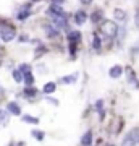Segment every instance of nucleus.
I'll list each match as a JSON object with an SVG mask.
<instances>
[{
	"label": "nucleus",
	"instance_id": "obj_1",
	"mask_svg": "<svg viewBox=\"0 0 139 146\" xmlns=\"http://www.w3.org/2000/svg\"><path fill=\"white\" fill-rule=\"evenodd\" d=\"M139 143V128H133L128 135L125 136L123 146H134Z\"/></svg>",
	"mask_w": 139,
	"mask_h": 146
},
{
	"label": "nucleus",
	"instance_id": "obj_24",
	"mask_svg": "<svg viewBox=\"0 0 139 146\" xmlns=\"http://www.w3.org/2000/svg\"><path fill=\"white\" fill-rule=\"evenodd\" d=\"M53 2V5H63L65 3V0H52Z\"/></svg>",
	"mask_w": 139,
	"mask_h": 146
},
{
	"label": "nucleus",
	"instance_id": "obj_19",
	"mask_svg": "<svg viewBox=\"0 0 139 146\" xmlns=\"http://www.w3.org/2000/svg\"><path fill=\"white\" fill-rule=\"evenodd\" d=\"M8 122V110H0V123L5 125Z\"/></svg>",
	"mask_w": 139,
	"mask_h": 146
},
{
	"label": "nucleus",
	"instance_id": "obj_12",
	"mask_svg": "<svg viewBox=\"0 0 139 146\" xmlns=\"http://www.w3.org/2000/svg\"><path fill=\"white\" fill-rule=\"evenodd\" d=\"M29 15H31V10H29V8L26 7V8H23V10H20V11H18V15H16V18H18L20 21H23V20H26V18H28Z\"/></svg>",
	"mask_w": 139,
	"mask_h": 146
},
{
	"label": "nucleus",
	"instance_id": "obj_26",
	"mask_svg": "<svg viewBox=\"0 0 139 146\" xmlns=\"http://www.w3.org/2000/svg\"><path fill=\"white\" fill-rule=\"evenodd\" d=\"M47 101H49V102H52V104H55V106L58 104V102H57L55 99H53V98H47Z\"/></svg>",
	"mask_w": 139,
	"mask_h": 146
},
{
	"label": "nucleus",
	"instance_id": "obj_8",
	"mask_svg": "<svg viewBox=\"0 0 139 146\" xmlns=\"http://www.w3.org/2000/svg\"><path fill=\"white\" fill-rule=\"evenodd\" d=\"M78 80V73H73V75H68V76H62L60 78V83L63 84H71Z\"/></svg>",
	"mask_w": 139,
	"mask_h": 146
},
{
	"label": "nucleus",
	"instance_id": "obj_22",
	"mask_svg": "<svg viewBox=\"0 0 139 146\" xmlns=\"http://www.w3.org/2000/svg\"><path fill=\"white\" fill-rule=\"evenodd\" d=\"M45 52H47V47H45V46H41V47L36 50V57H41L42 54H45Z\"/></svg>",
	"mask_w": 139,
	"mask_h": 146
},
{
	"label": "nucleus",
	"instance_id": "obj_20",
	"mask_svg": "<svg viewBox=\"0 0 139 146\" xmlns=\"http://www.w3.org/2000/svg\"><path fill=\"white\" fill-rule=\"evenodd\" d=\"M92 47L96 49V50H99V49L102 47V42H100V37H99L97 34H96V36H94V39H92Z\"/></svg>",
	"mask_w": 139,
	"mask_h": 146
},
{
	"label": "nucleus",
	"instance_id": "obj_13",
	"mask_svg": "<svg viewBox=\"0 0 139 146\" xmlns=\"http://www.w3.org/2000/svg\"><path fill=\"white\" fill-rule=\"evenodd\" d=\"M102 16H103L102 11H100V10H96L92 15L89 16V18H91V21H92V23H100V21H102Z\"/></svg>",
	"mask_w": 139,
	"mask_h": 146
},
{
	"label": "nucleus",
	"instance_id": "obj_25",
	"mask_svg": "<svg viewBox=\"0 0 139 146\" xmlns=\"http://www.w3.org/2000/svg\"><path fill=\"white\" fill-rule=\"evenodd\" d=\"M134 21H136V26H138V29H139V11L136 13V16H134Z\"/></svg>",
	"mask_w": 139,
	"mask_h": 146
},
{
	"label": "nucleus",
	"instance_id": "obj_5",
	"mask_svg": "<svg viewBox=\"0 0 139 146\" xmlns=\"http://www.w3.org/2000/svg\"><path fill=\"white\" fill-rule=\"evenodd\" d=\"M113 20L115 21H125L126 20V11L121 8H115L113 10Z\"/></svg>",
	"mask_w": 139,
	"mask_h": 146
},
{
	"label": "nucleus",
	"instance_id": "obj_30",
	"mask_svg": "<svg viewBox=\"0 0 139 146\" xmlns=\"http://www.w3.org/2000/svg\"><path fill=\"white\" fill-rule=\"evenodd\" d=\"M107 146H112V145H107Z\"/></svg>",
	"mask_w": 139,
	"mask_h": 146
},
{
	"label": "nucleus",
	"instance_id": "obj_11",
	"mask_svg": "<svg viewBox=\"0 0 139 146\" xmlns=\"http://www.w3.org/2000/svg\"><path fill=\"white\" fill-rule=\"evenodd\" d=\"M55 89H57V84L53 83V81H50V83H45V84H44L42 91H44L45 94H52L53 91H55Z\"/></svg>",
	"mask_w": 139,
	"mask_h": 146
},
{
	"label": "nucleus",
	"instance_id": "obj_6",
	"mask_svg": "<svg viewBox=\"0 0 139 146\" xmlns=\"http://www.w3.org/2000/svg\"><path fill=\"white\" fill-rule=\"evenodd\" d=\"M121 73H123V68L120 67V65H115V67L110 68L108 75H110V78H120V76H121Z\"/></svg>",
	"mask_w": 139,
	"mask_h": 146
},
{
	"label": "nucleus",
	"instance_id": "obj_16",
	"mask_svg": "<svg viewBox=\"0 0 139 146\" xmlns=\"http://www.w3.org/2000/svg\"><path fill=\"white\" fill-rule=\"evenodd\" d=\"M21 120H23V122H26V123H34V125H37V123H39V119L31 117V115H23V117H21Z\"/></svg>",
	"mask_w": 139,
	"mask_h": 146
},
{
	"label": "nucleus",
	"instance_id": "obj_18",
	"mask_svg": "<svg viewBox=\"0 0 139 146\" xmlns=\"http://www.w3.org/2000/svg\"><path fill=\"white\" fill-rule=\"evenodd\" d=\"M13 80H15L16 83H21L23 81V73H21L20 68L18 70H13Z\"/></svg>",
	"mask_w": 139,
	"mask_h": 146
},
{
	"label": "nucleus",
	"instance_id": "obj_17",
	"mask_svg": "<svg viewBox=\"0 0 139 146\" xmlns=\"http://www.w3.org/2000/svg\"><path fill=\"white\" fill-rule=\"evenodd\" d=\"M31 135L34 136L37 141H42L44 138H45V133H44V131H41V130H32V131H31Z\"/></svg>",
	"mask_w": 139,
	"mask_h": 146
},
{
	"label": "nucleus",
	"instance_id": "obj_2",
	"mask_svg": "<svg viewBox=\"0 0 139 146\" xmlns=\"http://www.w3.org/2000/svg\"><path fill=\"white\" fill-rule=\"evenodd\" d=\"M7 110H8V114H11V115H21V107L18 106V102H15V101H10V102L7 104Z\"/></svg>",
	"mask_w": 139,
	"mask_h": 146
},
{
	"label": "nucleus",
	"instance_id": "obj_4",
	"mask_svg": "<svg viewBox=\"0 0 139 146\" xmlns=\"http://www.w3.org/2000/svg\"><path fill=\"white\" fill-rule=\"evenodd\" d=\"M86 20H88V13L84 10H78L76 13H74V23H76V25H84Z\"/></svg>",
	"mask_w": 139,
	"mask_h": 146
},
{
	"label": "nucleus",
	"instance_id": "obj_29",
	"mask_svg": "<svg viewBox=\"0 0 139 146\" xmlns=\"http://www.w3.org/2000/svg\"><path fill=\"white\" fill-rule=\"evenodd\" d=\"M32 2H41V0H32Z\"/></svg>",
	"mask_w": 139,
	"mask_h": 146
},
{
	"label": "nucleus",
	"instance_id": "obj_15",
	"mask_svg": "<svg viewBox=\"0 0 139 146\" xmlns=\"http://www.w3.org/2000/svg\"><path fill=\"white\" fill-rule=\"evenodd\" d=\"M37 94V89L36 88H32V86H26L24 88V96L26 98H34Z\"/></svg>",
	"mask_w": 139,
	"mask_h": 146
},
{
	"label": "nucleus",
	"instance_id": "obj_28",
	"mask_svg": "<svg viewBox=\"0 0 139 146\" xmlns=\"http://www.w3.org/2000/svg\"><path fill=\"white\" fill-rule=\"evenodd\" d=\"M20 41H21V42H26V41H29V39H28V36H21Z\"/></svg>",
	"mask_w": 139,
	"mask_h": 146
},
{
	"label": "nucleus",
	"instance_id": "obj_23",
	"mask_svg": "<svg viewBox=\"0 0 139 146\" xmlns=\"http://www.w3.org/2000/svg\"><path fill=\"white\" fill-rule=\"evenodd\" d=\"M20 70H21V73H26V72H31V67H29L28 63H23L20 67Z\"/></svg>",
	"mask_w": 139,
	"mask_h": 146
},
{
	"label": "nucleus",
	"instance_id": "obj_10",
	"mask_svg": "<svg viewBox=\"0 0 139 146\" xmlns=\"http://www.w3.org/2000/svg\"><path fill=\"white\" fill-rule=\"evenodd\" d=\"M23 81H24L26 86H32V83H34V76H32V73L31 72L23 73Z\"/></svg>",
	"mask_w": 139,
	"mask_h": 146
},
{
	"label": "nucleus",
	"instance_id": "obj_27",
	"mask_svg": "<svg viewBox=\"0 0 139 146\" xmlns=\"http://www.w3.org/2000/svg\"><path fill=\"white\" fill-rule=\"evenodd\" d=\"M82 5H89V3H92V0H81Z\"/></svg>",
	"mask_w": 139,
	"mask_h": 146
},
{
	"label": "nucleus",
	"instance_id": "obj_14",
	"mask_svg": "<svg viewBox=\"0 0 139 146\" xmlns=\"http://www.w3.org/2000/svg\"><path fill=\"white\" fill-rule=\"evenodd\" d=\"M45 33H47V36L52 37V39L58 36V29L57 28H53V26H45Z\"/></svg>",
	"mask_w": 139,
	"mask_h": 146
},
{
	"label": "nucleus",
	"instance_id": "obj_3",
	"mask_svg": "<svg viewBox=\"0 0 139 146\" xmlns=\"http://www.w3.org/2000/svg\"><path fill=\"white\" fill-rule=\"evenodd\" d=\"M103 29L107 31V34L110 37H115L117 33H118V26H117L115 23H105V25H103Z\"/></svg>",
	"mask_w": 139,
	"mask_h": 146
},
{
	"label": "nucleus",
	"instance_id": "obj_7",
	"mask_svg": "<svg viewBox=\"0 0 139 146\" xmlns=\"http://www.w3.org/2000/svg\"><path fill=\"white\" fill-rule=\"evenodd\" d=\"M79 41H81V33L79 31H70L68 33V42H74V44H78Z\"/></svg>",
	"mask_w": 139,
	"mask_h": 146
},
{
	"label": "nucleus",
	"instance_id": "obj_9",
	"mask_svg": "<svg viewBox=\"0 0 139 146\" xmlns=\"http://www.w3.org/2000/svg\"><path fill=\"white\" fill-rule=\"evenodd\" d=\"M91 143H92V133H91V131H86L81 138V145L82 146H91Z\"/></svg>",
	"mask_w": 139,
	"mask_h": 146
},
{
	"label": "nucleus",
	"instance_id": "obj_21",
	"mask_svg": "<svg viewBox=\"0 0 139 146\" xmlns=\"http://www.w3.org/2000/svg\"><path fill=\"white\" fill-rule=\"evenodd\" d=\"M96 110L100 114V117L103 115V101H102V99H99L97 102H96Z\"/></svg>",
	"mask_w": 139,
	"mask_h": 146
}]
</instances>
